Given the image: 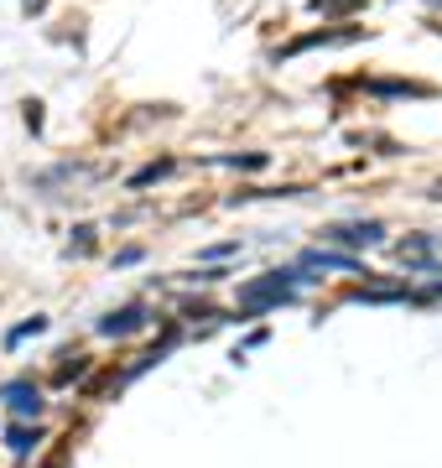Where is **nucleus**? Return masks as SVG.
Instances as JSON below:
<instances>
[{
	"label": "nucleus",
	"instance_id": "f257e3e1",
	"mask_svg": "<svg viewBox=\"0 0 442 468\" xmlns=\"http://www.w3.org/2000/svg\"><path fill=\"white\" fill-rule=\"evenodd\" d=\"M291 271H271V276H260V282H245L239 286V313H266V307H276V302L291 297Z\"/></svg>",
	"mask_w": 442,
	"mask_h": 468
},
{
	"label": "nucleus",
	"instance_id": "f03ea898",
	"mask_svg": "<svg viewBox=\"0 0 442 468\" xmlns=\"http://www.w3.org/2000/svg\"><path fill=\"white\" fill-rule=\"evenodd\" d=\"M5 406H11L16 417H37V411H42V396H37V385L16 380V385H5Z\"/></svg>",
	"mask_w": 442,
	"mask_h": 468
},
{
	"label": "nucleus",
	"instance_id": "7ed1b4c3",
	"mask_svg": "<svg viewBox=\"0 0 442 468\" xmlns=\"http://www.w3.org/2000/svg\"><path fill=\"white\" fill-rule=\"evenodd\" d=\"M141 323H146V313H141V307H120V313H110V318L100 323V334L104 338H125V334H136Z\"/></svg>",
	"mask_w": 442,
	"mask_h": 468
},
{
	"label": "nucleus",
	"instance_id": "20e7f679",
	"mask_svg": "<svg viewBox=\"0 0 442 468\" xmlns=\"http://www.w3.org/2000/svg\"><path fill=\"white\" fill-rule=\"evenodd\" d=\"M380 224H343V229H328V239H339V245H374L380 239Z\"/></svg>",
	"mask_w": 442,
	"mask_h": 468
},
{
	"label": "nucleus",
	"instance_id": "39448f33",
	"mask_svg": "<svg viewBox=\"0 0 442 468\" xmlns=\"http://www.w3.org/2000/svg\"><path fill=\"white\" fill-rule=\"evenodd\" d=\"M307 266H339V271H354V261H349V255H328V250H312V255H307Z\"/></svg>",
	"mask_w": 442,
	"mask_h": 468
},
{
	"label": "nucleus",
	"instance_id": "423d86ee",
	"mask_svg": "<svg viewBox=\"0 0 442 468\" xmlns=\"http://www.w3.org/2000/svg\"><path fill=\"white\" fill-rule=\"evenodd\" d=\"M432 250H437L432 239H406V245H401V261H426Z\"/></svg>",
	"mask_w": 442,
	"mask_h": 468
},
{
	"label": "nucleus",
	"instance_id": "0eeeda50",
	"mask_svg": "<svg viewBox=\"0 0 442 468\" xmlns=\"http://www.w3.org/2000/svg\"><path fill=\"white\" fill-rule=\"evenodd\" d=\"M354 5L359 0H312V11H323V16L328 11H354Z\"/></svg>",
	"mask_w": 442,
	"mask_h": 468
},
{
	"label": "nucleus",
	"instance_id": "6e6552de",
	"mask_svg": "<svg viewBox=\"0 0 442 468\" xmlns=\"http://www.w3.org/2000/svg\"><path fill=\"white\" fill-rule=\"evenodd\" d=\"M32 442H37V437L26 432V427H16V432H11V448H16V452H26V448H32Z\"/></svg>",
	"mask_w": 442,
	"mask_h": 468
},
{
	"label": "nucleus",
	"instance_id": "1a4fd4ad",
	"mask_svg": "<svg viewBox=\"0 0 442 468\" xmlns=\"http://www.w3.org/2000/svg\"><path fill=\"white\" fill-rule=\"evenodd\" d=\"M26 334H42V318H32V323H21L16 334H11V344H21V338H26Z\"/></svg>",
	"mask_w": 442,
	"mask_h": 468
}]
</instances>
